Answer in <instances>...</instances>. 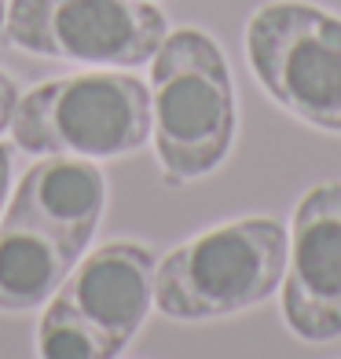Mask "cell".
I'll list each match as a JSON object with an SVG mask.
<instances>
[{"mask_svg":"<svg viewBox=\"0 0 341 359\" xmlns=\"http://www.w3.org/2000/svg\"><path fill=\"white\" fill-rule=\"evenodd\" d=\"M103 209H107V180L95 161L48 154L26 169L4 213L48 231L74 260H81L103 220Z\"/></svg>","mask_w":341,"mask_h":359,"instance_id":"cell-8","label":"cell"},{"mask_svg":"<svg viewBox=\"0 0 341 359\" xmlns=\"http://www.w3.org/2000/svg\"><path fill=\"white\" fill-rule=\"evenodd\" d=\"M4 15H8V4L0 0V34H4Z\"/></svg>","mask_w":341,"mask_h":359,"instance_id":"cell-13","label":"cell"},{"mask_svg":"<svg viewBox=\"0 0 341 359\" xmlns=\"http://www.w3.org/2000/svg\"><path fill=\"white\" fill-rule=\"evenodd\" d=\"M125 348L88 323L74 304L52 297L37 323V359H118Z\"/></svg>","mask_w":341,"mask_h":359,"instance_id":"cell-10","label":"cell"},{"mask_svg":"<svg viewBox=\"0 0 341 359\" xmlns=\"http://www.w3.org/2000/svg\"><path fill=\"white\" fill-rule=\"evenodd\" d=\"M19 107V85H15V77L0 70V133L11 125V114Z\"/></svg>","mask_w":341,"mask_h":359,"instance_id":"cell-11","label":"cell"},{"mask_svg":"<svg viewBox=\"0 0 341 359\" xmlns=\"http://www.w3.org/2000/svg\"><path fill=\"white\" fill-rule=\"evenodd\" d=\"M169 34L154 0H8L4 37L15 52L88 70L151 62Z\"/></svg>","mask_w":341,"mask_h":359,"instance_id":"cell-5","label":"cell"},{"mask_svg":"<svg viewBox=\"0 0 341 359\" xmlns=\"http://www.w3.org/2000/svg\"><path fill=\"white\" fill-rule=\"evenodd\" d=\"M154 268V253L140 242H107L77 260L55 297L74 304L114 345L128 348L143 319L151 316Z\"/></svg>","mask_w":341,"mask_h":359,"instance_id":"cell-7","label":"cell"},{"mask_svg":"<svg viewBox=\"0 0 341 359\" xmlns=\"http://www.w3.org/2000/svg\"><path fill=\"white\" fill-rule=\"evenodd\" d=\"M286 250V227L272 217L217 224L158 260L154 304L180 323L239 316L283 286Z\"/></svg>","mask_w":341,"mask_h":359,"instance_id":"cell-2","label":"cell"},{"mask_svg":"<svg viewBox=\"0 0 341 359\" xmlns=\"http://www.w3.org/2000/svg\"><path fill=\"white\" fill-rule=\"evenodd\" d=\"M8 133L26 154L125 158L151 140V88L125 70H85L26 92Z\"/></svg>","mask_w":341,"mask_h":359,"instance_id":"cell-3","label":"cell"},{"mask_svg":"<svg viewBox=\"0 0 341 359\" xmlns=\"http://www.w3.org/2000/svg\"><path fill=\"white\" fill-rule=\"evenodd\" d=\"M261 88L305 125L341 136V19L305 0H268L246 22Z\"/></svg>","mask_w":341,"mask_h":359,"instance_id":"cell-4","label":"cell"},{"mask_svg":"<svg viewBox=\"0 0 341 359\" xmlns=\"http://www.w3.org/2000/svg\"><path fill=\"white\" fill-rule=\"evenodd\" d=\"M286 238L283 323L312 345L341 337V184L305 191Z\"/></svg>","mask_w":341,"mask_h":359,"instance_id":"cell-6","label":"cell"},{"mask_svg":"<svg viewBox=\"0 0 341 359\" xmlns=\"http://www.w3.org/2000/svg\"><path fill=\"white\" fill-rule=\"evenodd\" d=\"M77 260L19 217H0V312H34L59 293Z\"/></svg>","mask_w":341,"mask_h":359,"instance_id":"cell-9","label":"cell"},{"mask_svg":"<svg viewBox=\"0 0 341 359\" xmlns=\"http://www.w3.org/2000/svg\"><path fill=\"white\" fill-rule=\"evenodd\" d=\"M151 143L169 184H191L232 154L239 110L220 44L194 26L169 29L151 59Z\"/></svg>","mask_w":341,"mask_h":359,"instance_id":"cell-1","label":"cell"},{"mask_svg":"<svg viewBox=\"0 0 341 359\" xmlns=\"http://www.w3.org/2000/svg\"><path fill=\"white\" fill-rule=\"evenodd\" d=\"M8 198H11V151L0 143V217L8 209Z\"/></svg>","mask_w":341,"mask_h":359,"instance_id":"cell-12","label":"cell"}]
</instances>
